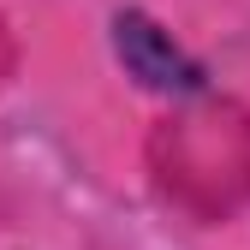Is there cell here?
<instances>
[{
	"instance_id": "cell-1",
	"label": "cell",
	"mask_w": 250,
	"mask_h": 250,
	"mask_svg": "<svg viewBox=\"0 0 250 250\" xmlns=\"http://www.w3.org/2000/svg\"><path fill=\"white\" fill-rule=\"evenodd\" d=\"M113 42H119V60L131 66V78H143L149 89H161V96L203 89V66H197V60H185L179 42H173L155 18L119 12V18H113Z\"/></svg>"
}]
</instances>
